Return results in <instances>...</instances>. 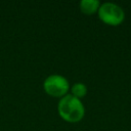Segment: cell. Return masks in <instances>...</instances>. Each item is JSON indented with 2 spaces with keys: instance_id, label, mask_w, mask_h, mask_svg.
<instances>
[{
  "instance_id": "6da1fadb",
  "label": "cell",
  "mask_w": 131,
  "mask_h": 131,
  "mask_svg": "<svg viewBox=\"0 0 131 131\" xmlns=\"http://www.w3.org/2000/svg\"><path fill=\"white\" fill-rule=\"evenodd\" d=\"M57 110L60 117L71 123L80 121L85 114V107L81 99L72 94H66L59 99Z\"/></svg>"
},
{
  "instance_id": "7a4b0ae2",
  "label": "cell",
  "mask_w": 131,
  "mask_h": 131,
  "mask_svg": "<svg viewBox=\"0 0 131 131\" xmlns=\"http://www.w3.org/2000/svg\"><path fill=\"white\" fill-rule=\"evenodd\" d=\"M98 16L106 25L118 26L123 23L125 12L118 4L114 2H104L100 4L98 8Z\"/></svg>"
},
{
  "instance_id": "3957f363",
  "label": "cell",
  "mask_w": 131,
  "mask_h": 131,
  "mask_svg": "<svg viewBox=\"0 0 131 131\" xmlns=\"http://www.w3.org/2000/svg\"><path fill=\"white\" fill-rule=\"evenodd\" d=\"M43 86L49 95L55 97H62L67 94L70 88L68 79L59 74H52L48 76L44 80Z\"/></svg>"
},
{
  "instance_id": "5b68a950",
  "label": "cell",
  "mask_w": 131,
  "mask_h": 131,
  "mask_svg": "<svg viewBox=\"0 0 131 131\" xmlns=\"http://www.w3.org/2000/svg\"><path fill=\"white\" fill-rule=\"evenodd\" d=\"M71 91H72V93H71L72 95H74V96H76L78 98H81V97L86 95V93H87V86L84 83H82V82H77V83H75L72 86Z\"/></svg>"
},
{
  "instance_id": "277c9868",
  "label": "cell",
  "mask_w": 131,
  "mask_h": 131,
  "mask_svg": "<svg viewBox=\"0 0 131 131\" xmlns=\"http://www.w3.org/2000/svg\"><path fill=\"white\" fill-rule=\"evenodd\" d=\"M100 3L98 0H81L80 9L86 14H92L95 11H98Z\"/></svg>"
}]
</instances>
